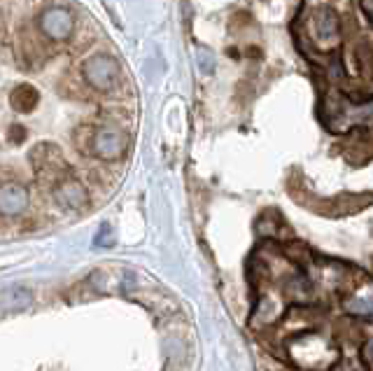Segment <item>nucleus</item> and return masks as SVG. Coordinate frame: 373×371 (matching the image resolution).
<instances>
[{"label": "nucleus", "instance_id": "7ed1b4c3", "mask_svg": "<svg viewBox=\"0 0 373 371\" xmlns=\"http://www.w3.org/2000/svg\"><path fill=\"white\" fill-rule=\"evenodd\" d=\"M93 155L112 161V159H122L124 152L128 150V135L120 131L115 126H103L93 133V143H91Z\"/></svg>", "mask_w": 373, "mask_h": 371}, {"label": "nucleus", "instance_id": "6e6552de", "mask_svg": "<svg viewBox=\"0 0 373 371\" xmlns=\"http://www.w3.org/2000/svg\"><path fill=\"white\" fill-rule=\"evenodd\" d=\"M348 308H350L352 313H359V315H373V294L371 297L354 299V302L348 304Z\"/></svg>", "mask_w": 373, "mask_h": 371}, {"label": "nucleus", "instance_id": "20e7f679", "mask_svg": "<svg viewBox=\"0 0 373 371\" xmlns=\"http://www.w3.org/2000/svg\"><path fill=\"white\" fill-rule=\"evenodd\" d=\"M339 14H336L331 8H319L315 10L310 19V28L313 35L319 40V43H334L336 35H339Z\"/></svg>", "mask_w": 373, "mask_h": 371}, {"label": "nucleus", "instance_id": "0eeeda50", "mask_svg": "<svg viewBox=\"0 0 373 371\" xmlns=\"http://www.w3.org/2000/svg\"><path fill=\"white\" fill-rule=\"evenodd\" d=\"M56 199L58 203L66 205L70 210H80L89 203V194L77 180H63L61 185L56 187Z\"/></svg>", "mask_w": 373, "mask_h": 371}, {"label": "nucleus", "instance_id": "39448f33", "mask_svg": "<svg viewBox=\"0 0 373 371\" xmlns=\"http://www.w3.org/2000/svg\"><path fill=\"white\" fill-rule=\"evenodd\" d=\"M28 205V192L16 182L0 187V213L3 215H19Z\"/></svg>", "mask_w": 373, "mask_h": 371}, {"label": "nucleus", "instance_id": "f257e3e1", "mask_svg": "<svg viewBox=\"0 0 373 371\" xmlns=\"http://www.w3.org/2000/svg\"><path fill=\"white\" fill-rule=\"evenodd\" d=\"M82 78L96 91H110L120 78V63L108 54H96L82 63Z\"/></svg>", "mask_w": 373, "mask_h": 371}, {"label": "nucleus", "instance_id": "1a4fd4ad", "mask_svg": "<svg viewBox=\"0 0 373 371\" xmlns=\"http://www.w3.org/2000/svg\"><path fill=\"white\" fill-rule=\"evenodd\" d=\"M10 140L12 143H23V140H26V128L23 126H19V124H14V126L10 128Z\"/></svg>", "mask_w": 373, "mask_h": 371}, {"label": "nucleus", "instance_id": "f03ea898", "mask_svg": "<svg viewBox=\"0 0 373 371\" xmlns=\"http://www.w3.org/2000/svg\"><path fill=\"white\" fill-rule=\"evenodd\" d=\"M40 31H43L47 38L54 40V43H63L68 40L75 31V16L73 12L66 8H47L43 14H40Z\"/></svg>", "mask_w": 373, "mask_h": 371}, {"label": "nucleus", "instance_id": "9d476101", "mask_svg": "<svg viewBox=\"0 0 373 371\" xmlns=\"http://www.w3.org/2000/svg\"><path fill=\"white\" fill-rule=\"evenodd\" d=\"M96 243H98V245H112V238H110V234H108V227H103V232H100V236L96 238Z\"/></svg>", "mask_w": 373, "mask_h": 371}, {"label": "nucleus", "instance_id": "423d86ee", "mask_svg": "<svg viewBox=\"0 0 373 371\" xmlns=\"http://www.w3.org/2000/svg\"><path fill=\"white\" fill-rule=\"evenodd\" d=\"M38 103H40V91L35 89L33 85H28V82L16 85L10 93L12 110H14V113H19V115H31L33 110L38 108Z\"/></svg>", "mask_w": 373, "mask_h": 371}, {"label": "nucleus", "instance_id": "9b49d317", "mask_svg": "<svg viewBox=\"0 0 373 371\" xmlns=\"http://www.w3.org/2000/svg\"><path fill=\"white\" fill-rule=\"evenodd\" d=\"M366 352H369V357H371V360H373V341H371V344H369V350H366Z\"/></svg>", "mask_w": 373, "mask_h": 371}]
</instances>
